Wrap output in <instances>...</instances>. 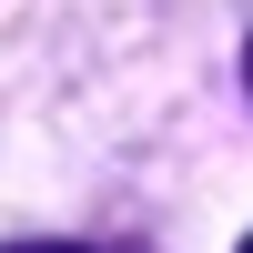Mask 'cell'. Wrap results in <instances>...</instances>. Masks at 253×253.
<instances>
[{"instance_id":"1","label":"cell","mask_w":253,"mask_h":253,"mask_svg":"<svg viewBox=\"0 0 253 253\" xmlns=\"http://www.w3.org/2000/svg\"><path fill=\"white\" fill-rule=\"evenodd\" d=\"M243 253H253V243H243Z\"/></svg>"}]
</instances>
